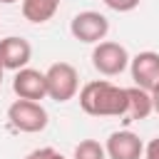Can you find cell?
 Wrapping results in <instances>:
<instances>
[{"label": "cell", "instance_id": "obj_1", "mask_svg": "<svg viewBox=\"0 0 159 159\" xmlns=\"http://www.w3.org/2000/svg\"><path fill=\"white\" fill-rule=\"evenodd\" d=\"M80 107L92 117H127V87H117L107 80H92L80 89Z\"/></svg>", "mask_w": 159, "mask_h": 159}, {"label": "cell", "instance_id": "obj_2", "mask_svg": "<svg viewBox=\"0 0 159 159\" xmlns=\"http://www.w3.org/2000/svg\"><path fill=\"white\" fill-rule=\"evenodd\" d=\"M7 122L12 129L17 132H25V134H37L47 127V109L40 104V102H32V99H15L10 107H7Z\"/></svg>", "mask_w": 159, "mask_h": 159}, {"label": "cell", "instance_id": "obj_3", "mask_svg": "<svg viewBox=\"0 0 159 159\" xmlns=\"http://www.w3.org/2000/svg\"><path fill=\"white\" fill-rule=\"evenodd\" d=\"M45 80H47V97L55 102H70L80 89V75L70 62H52L45 72Z\"/></svg>", "mask_w": 159, "mask_h": 159}, {"label": "cell", "instance_id": "obj_4", "mask_svg": "<svg viewBox=\"0 0 159 159\" xmlns=\"http://www.w3.org/2000/svg\"><path fill=\"white\" fill-rule=\"evenodd\" d=\"M129 52L124 45L119 42H112V40H102L94 45L92 50V67L104 75V77H117L122 75L127 67H129Z\"/></svg>", "mask_w": 159, "mask_h": 159}, {"label": "cell", "instance_id": "obj_5", "mask_svg": "<svg viewBox=\"0 0 159 159\" xmlns=\"http://www.w3.org/2000/svg\"><path fill=\"white\" fill-rule=\"evenodd\" d=\"M70 32H72L75 40H80L84 45H97V42H102L107 37L109 20L102 12H97V10H82V12H77L72 17Z\"/></svg>", "mask_w": 159, "mask_h": 159}, {"label": "cell", "instance_id": "obj_6", "mask_svg": "<svg viewBox=\"0 0 159 159\" xmlns=\"http://www.w3.org/2000/svg\"><path fill=\"white\" fill-rule=\"evenodd\" d=\"M129 72L137 87L152 92L159 87V52L144 50L129 60Z\"/></svg>", "mask_w": 159, "mask_h": 159}, {"label": "cell", "instance_id": "obj_7", "mask_svg": "<svg viewBox=\"0 0 159 159\" xmlns=\"http://www.w3.org/2000/svg\"><path fill=\"white\" fill-rule=\"evenodd\" d=\"M12 92L20 97V99H32V102H40L47 97V80H45V72L40 70H32V67H22L15 72V80H12Z\"/></svg>", "mask_w": 159, "mask_h": 159}, {"label": "cell", "instance_id": "obj_8", "mask_svg": "<svg viewBox=\"0 0 159 159\" xmlns=\"http://www.w3.org/2000/svg\"><path fill=\"white\" fill-rule=\"evenodd\" d=\"M104 149H107V159H142L144 157V142L129 129L112 132L107 137Z\"/></svg>", "mask_w": 159, "mask_h": 159}, {"label": "cell", "instance_id": "obj_9", "mask_svg": "<svg viewBox=\"0 0 159 159\" xmlns=\"http://www.w3.org/2000/svg\"><path fill=\"white\" fill-rule=\"evenodd\" d=\"M30 57H32V45H30L25 37L7 35V37L0 40V62H2L5 70L17 72V70L27 67Z\"/></svg>", "mask_w": 159, "mask_h": 159}, {"label": "cell", "instance_id": "obj_10", "mask_svg": "<svg viewBox=\"0 0 159 159\" xmlns=\"http://www.w3.org/2000/svg\"><path fill=\"white\" fill-rule=\"evenodd\" d=\"M127 97H129V107H127V117L134 122L147 119L154 112V102H152V92L142 89V87H127Z\"/></svg>", "mask_w": 159, "mask_h": 159}, {"label": "cell", "instance_id": "obj_11", "mask_svg": "<svg viewBox=\"0 0 159 159\" xmlns=\"http://www.w3.org/2000/svg\"><path fill=\"white\" fill-rule=\"evenodd\" d=\"M57 7H60V0H22V17L27 22L42 25L55 17Z\"/></svg>", "mask_w": 159, "mask_h": 159}, {"label": "cell", "instance_id": "obj_12", "mask_svg": "<svg viewBox=\"0 0 159 159\" xmlns=\"http://www.w3.org/2000/svg\"><path fill=\"white\" fill-rule=\"evenodd\" d=\"M72 159H107V149L104 144H99L97 139H82L75 147Z\"/></svg>", "mask_w": 159, "mask_h": 159}, {"label": "cell", "instance_id": "obj_13", "mask_svg": "<svg viewBox=\"0 0 159 159\" xmlns=\"http://www.w3.org/2000/svg\"><path fill=\"white\" fill-rule=\"evenodd\" d=\"M102 2L114 12H132L134 7H139L142 0H102Z\"/></svg>", "mask_w": 159, "mask_h": 159}, {"label": "cell", "instance_id": "obj_14", "mask_svg": "<svg viewBox=\"0 0 159 159\" xmlns=\"http://www.w3.org/2000/svg\"><path fill=\"white\" fill-rule=\"evenodd\" d=\"M144 159H159V137H154L144 144Z\"/></svg>", "mask_w": 159, "mask_h": 159}, {"label": "cell", "instance_id": "obj_15", "mask_svg": "<svg viewBox=\"0 0 159 159\" xmlns=\"http://www.w3.org/2000/svg\"><path fill=\"white\" fill-rule=\"evenodd\" d=\"M52 152H55L52 147H40V149H32L25 159H50V157H52Z\"/></svg>", "mask_w": 159, "mask_h": 159}, {"label": "cell", "instance_id": "obj_16", "mask_svg": "<svg viewBox=\"0 0 159 159\" xmlns=\"http://www.w3.org/2000/svg\"><path fill=\"white\" fill-rule=\"evenodd\" d=\"M152 102H154V112L159 114V87H157V89H152Z\"/></svg>", "mask_w": 159, "mask_h": 159}, {"label": "cell", "instance_id": "obj_17", "mask_svg": "<svg viewBox=\"0 0 159 159\" xmlns=\"http://www.w3.org/2000/svg\"><path fill=\"white\" fill-rule=\"evenodd\" d=\"M50 159H67V157H62L60 152H52V157H50Z\"/></svg>", "mask_w": 159, "mask_h": 159}, {"label": "cell", "instance_id": "obj_18", "mask_svg": "<svg viewBox=\"0 0 159 159\" xmlns=\"http://www.w3.org/2000/svg\"><path fill=\"white\" fill-rule=\"evenodd\" d=\"M2 75H5V67H2V62H0V84H2Z\"/></svg>", "mask_w": 159, "mask_h": 159}, {"label": "cell", "instance_id": "obj_19", "mask_svg": "<svg viewBox=\"0 0 159 159\" xmlns=\"http://www.w3.org/2000/svg\"><path fill=\"white\" fill-rule=\"evenodd\" d=\"M2 5H12V2H20V0H0Z\"/></svg>", "mask_w": 159, "mask_h": 159}]
</instances>
